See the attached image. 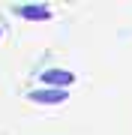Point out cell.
<instances>
[{
  "mask_svg": "<svg viewBox=\"0 0 132 135\" xmlns=\"http://www.w3.org/2000/svg\"><path fill=\"white\" fill-rule=\"evenodd\" d=\"M0 36H3V30H0Z\"/></svg>",
  "mask_w": 132,
  "mask_h": 135,
  "instance_id": "4",
  "label": "cell"
},
{
  "mask_svg": "<svg viewBox=\"0 0 132 135\" xmlns=\"http://www.w3.org/2000/svg\"><path fill=\"white\" fill-rule=\"evenodd\" d=\"M39 78H42L45 87H51V90H66V87L75 84V75L66 72V69H45Z\"/></svg>",
  "mask_w": 132,
  "mask_h": 135,
  "instance_id": "1",
  "label": "cell"
},
{
  "mask_svg": "<svg viewBox=\"0 0 132 135\" xmlns=\"http://www.w3.org/2000/svg\"><path fill=\"white\" fill-rule=\"evenodd\" d=\"M15 15H21V18H27V21H48L51 9L45 3H21V6H15Z\"/></svg>",
  "mask_w": 132,
  "mask_h": 135,
  "instance_id": "2",
  "label": "cell"
},
{
  "mask_svg": "<svg viewBox=\"0 0 132 135\" xmlns=\"http://www.w3.org/2000/svg\"><path fill=\"white\" fill-rule=\"evenodd\" d=\"M27 99L39 102V105H60V102H66V90H51V87H45V90H30Z\"/></svg>",
  "mask_w": 132,
  "mask_h": 135,
  "instance_id": "3",
  "label": "cell"
}]
</instances>
